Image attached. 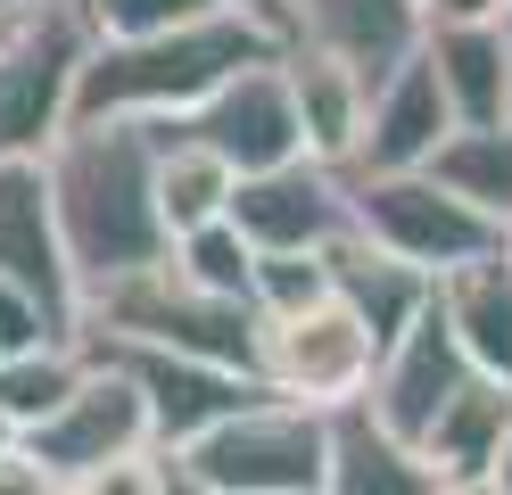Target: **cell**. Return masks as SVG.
Masks as SVG:
<instances>
[{"mask_svg":"<svg viewBox=\"0 0 512 495\" xmlns=\"http://www.w3.org/2000/svg\"><path fill=\"white\" fill-rule=\"evenodd\" d=\"M232 190H240V165L223 149H207L182 124H157V207H166V231H199L215 215H232Z\"/></svg>","mask_w":512,"mask_h":495,"instance_id":"22","label":"cell"},{"mask_svg":"<svg viewBox=\"0 0 512 495\" xmlns=\"http://www.w3.org/2000/svg\"><path fill=\"white\" fill-rule=\"evenodd\" d=\"M0 33H9V25H0Z\"/></svg>","mask_w":512,"mask_h":495,"instance_id":"35","label":"cell"},{"mask_svg":"<svg viewBox=\"0 0 512 495\" xmlns=\"http://www.w3.org/2000/svg\"><path fill=\"white\" fill-rule=\"evenodd\" d=\"M281 75H290L298 124H306V157L356 165L364 116H372V66H356L347 50H323V42H306V33H290V42H281Z\"/></svg>","mask_w":512,"mask_h":495,"instance_id":"13","label":"cell"},{"mask_svg":"<svg viewBox=\"0 0 512 495\" xmlns=\"http://www.w3.org/2000/svg\"><path fill=\"white\" fill-rule=\"evenodd\" d=\"M331 289L372 322V339L389 347L397 330L438 297V273H422V264L389 256L380 240H364V231H339V240H331Z\"/></svg>","mask_w":512,"mask_h":495,"instance_id":"19","label":"cell"},{"mask_svg":"<svg viewBox=\"0 0 512 495\" xmlns=\"http://www.w3.org/2000/svg\"><path fill=\"white\" fill-rule=\"evenodd\" d=\"M504 256H512V215H504Z\"/></svg>","mask_w":512,"mask_h":495,"instance_id":"33","label":"cell"},{"mask_svg":"<svg viewBox=\"0 0 512 495\" xmlns=\"http://www.w3.org/2000/svg\"><path fill=\"white\" fill-rule=\"evenodd\" d=\"M83 372H91V339H83V330H75V339H42V347L0 355V413H9L17 429H42L75 396Z\"/></svg>","mask_w":512,"mask_h":495,"instance_id":"24","label":"cell"},{"mask_svg":"<svg viewBox=\"0 0 512 495\" xmlns=\"http://www.w3.org/2000/svg\"><path fill=\"white\" fill-rule=\"evenodd\" d=\"M479 495H512V429H504V446H496V462H488V487Z\"/></svg>","mask_w":512,"mask_h":495,"instance_id":"30","label":"cell"},{"mask_svg":"<svg viewBox=\"0 0 512 495\" xmlns=\"http://www.w3.org/2000/svg\"><path fill=\"white\" fill-rule=\"evenodd\" d=\"M182 132H199L207 149H223L240 174H265L281 157H306V124H298V99H290V75H281V50L248 58L240 75H223L190 116H174Z\"/></svg>","mask_w":512,"mask_h":495,"instance_id":"9","label":"cell"},{"mask_svg":"<svg viewBox=\"0 0 512 495\" xmlns=\"http://www.w3.org/2000/svg\"><path fill=\"white\" fill-rule=\"evenodd\" d=\"M83 58H91V25L75 0H42L0 33V157H42L75 124Z\"/></svg>","mask_w":512,"mask_h":495,"instance_id":"5","label":"cell"},{"mask_svg":"<svg viewBox=\"0 0 512 495\" xmlns=\"http://www.w3.org/2000/svg\"><path fill=\"white\" fill-rule=\"evenodd\" d=\"M446 132H455V99H446L430 50L413 42L389 75H372V116H364L356 165H430Z\"/></svg>","mask_w":512,"mask_h":495,"instance_id":"15","label":"cell"},{"mask_svg":"<svg viewBox=\"0 0 512 495\" xmlns=\"http://www.w3.org/2000/svg\"><path fill=\"white\" fill-rule=\"evenodd\" d=\"M223 9H240V17H256L265 33H281V42H290V0H223Z\"/></svg>","mask_w":512,"mask_h":495,"instance_id":"28","label":"cell"},{"mask_svg":"<svg viewBox=\"0 0 512 495\" xmlns=\"http://www.w3.org/2000/svg\"><path fill=\"white\" fill-rule=\"evenodd\" d=\"M256 330H265L256 297L199 289L174 256H149L133 273L83 289V339L100 347H182V355H215V363L256 372Z\"/></svg>","mask_w":512,"mask_h":495,"instance_id":"4","label":"cell"},{"mask_svg":"<svg viewBox=\"0 0 512 495\" xmlns=\"http://www.w3.org/2000/svg\"><path fill=\"white\" fill-rule=\"evenodd\" d=\"M422 17L446 25V17H504V0H422Z\"/></svg>","mask_w":512,"mask_h":495,"instance_id":"29","label":"cell"},{"mask_svg":"<svg viewBox=\"0 0 512 495\" xmlns=\"http://www.w3.org/2000/svg\"><path fill=\"white\" fill-rule=\"evenodd\" d=\"M372 363H380V339H372V322L347 306L339 289L314 297V306H298V314H265V330H256V380H265L273 396L314 405V413L356 405V396L372 388Z\"/></svg>","mask_w":512,"mask_h":495,"instance_id":"8","label":"cell"},{"mask_svg":"<svg viewBox=\"0 0 512 495\" xmlns=\"http://www.w3.org/2000/svg\"><path fill=\"white\" fill-rule=\"evenodd\" d=\"M232 223L248 231L256 248H331L339 231H356V207H347V165L281 157V165H265V174H240Z\"/></svg>","mask_w":512,"mask_h":495,"instance_id":"10","label":"cell"},{"mask_svg":"<svg viewBox=\"0 0 512 495\" xmlns=\"http://www.w3.org/2000/svg\"><path fill=\"white\" fill-rule=\"evenodd\" d=\"M25 446L50 462L58 495H91V487L116 471V462H133V454L157 446V421H149L141 380L124 372L108 347H91V372L75 380V396H67V405H58L42 429H25Z\"/></svg>","mask_w":512,"mask_h":495,"instance_id":"7","label":"cell"},{"mask_svg":"<svg viewBox=\"0 0 512 495\" xmlns=\"http://www.w3.org/2000/svg\"><path fill=\"white\" fill-rule=\"evenodd\" d=\"M422 50L438 66L446 99H455V124H496L512 116V25L504 17H446L422 25Z\"/></svg>","mask_w":512,"mask_h":495,"instance_id":"17","label":"cell"},{"mask_svg":"<svg viewBox=\"0 0 512 495\" xmlns=\"http://www.w3.org/2000/svg\"><path fill=\"white\" fill-rule=\"evenodd\" d=\"M174 264L199 289H223V297H248V273H256V240L232 223V215H215V223H199V231H174V248H166Z\"/></svg>","mask_w":512,"mask_h":495,"instance_id":"25","label":"cell"},{"mask_svg":"<svg viewBox=\"0 0 512 495\" xmlns=\"http://www.w3.org/2000/svg\"><path fill=\"white\" fill-rule=\"evenodd\" d=\"M430 174L455 190V198H471L488 223H504V215H512V116H496V124H455V132L438 141Z\"/></svg>","mask_w":512,"mask_h":495,"instance_id":"23","label":"cell"},{"mask_svg":"<svg viewBox=\"0 0 512 495\" xmlns=\"http://www.w3.org/2000/svg\"><path fill=\"white\" fill-rule=\"evenodd\" d=\"M331 495H438V471L356 396L331 413Z\"/></svg>","mask_w":512,"mask_h":495,"instance_id":"18","label":"cell"},{"mask_svg":"<svg viewBox=\"0 0 512 495\" xmlns=\"http://www.w3.org/2000/svg\"><path fill=\"white\" fill-rule=\"evenodd\" d=\"M100 347V339H91ZM124 372L141 380L149 396V421H157V446H182V438H199L207 421H223L232 405H248L256 372H240V363H215V355H182V347H108Z\"/></svg>","mask_w":512,"mask_h":495,"instance_id":"12","label":"cell"},{"mask_svg":"<svg viewBox=\"0 0 512 495\" xmlns=\"http://www.w3.org/2000/svg\"><path fill=\"white\" fill-rule=\"evenodd\" d=\"M75 9H83V25H91V42H133V33L190 25V17L223 9V0H75Z\"/></svg>","mask_w":512,"mask_h":495,"instance_id":"27","label":"cell"},{"mask_svg":"<svg viewBox=\"0 0 512 495\" xmlns=\"http://www.w3.org/2000/svg\"><path fill=\"white\" fill-rule=\"evenodd\" d=\"M504 25H512V17H504Z\"/></svg>","mask_w":512,"mask_h":495,"instance_id":"36","label":"cell"},{"mask_svg":"<svg viewBox=\"0 0 512 495\" xmlns=\"http://www.w3.org/2000/svg\"><path fill=\"white\" fill-rule=\"evenodd\" d=\"M512 429V380L504 372H471L455 396L438 405V421L422 429V462L438 471V495H479L488 462Z\"/></svg>","mask_w":512,"mask_h":495,"instance_id":"16","label":"cell"},{"mask_svg":"<svg viewBox=\"0 0 512 495\" xmlns=\"http://www.w3.org/2000/svg\"><path fill=\"white\" fill-rule=\"evenodd\" d=\"M0 273L34 281L42 297H58V306L83 322V281L67 264V240H58V207H50L42 157H0Z\"/></svg>","mask_w":512,"mask_h":495,"instance_id":"14","label":"cell"},{"mask_svg":"<svg viewBox=\"0 0 512 495\" xmlns=\"http://www.w3.org/2000/svg\"><path fill=\"white\" fill-rule=\"evenodd\" d=\"M347 207H356L364 240H380L422 273H446V264L504 240V223H488L471 198H455L430 165H347Z\"/></svg>","mask_w":512,"mask_h":495,"instance_id":"6","label":"cell"},{"mask_svg":"<svg viewBox=\"0 0 512 495\" xmlns=\"http://www.w3.org/2000/svg\"><path fill=\"white\" fill-rule=\"evenodd\" d=\"M174 495H331V413L256 388L248 405L166 446Z\"/></svg>","mask_w":512,"mask_h":495,"instance_id":"3","label":"cell"},{"mask_svg":"<svg viewBox=\"0 0 512 495\" xmlns=\"http://www.w3.org/2000/svg\"><path fill=\"white\" fill-rule=\"evenodd\" d=\"M25 9H42V0H0V25H17Z\"/></svg>","mask_w":512,"mask_h":495,"instance_id":"31","label":"cell"},{"mask_svg":"<svg viewBox=\"0 0 512 495\" xmlns=\"http://www.w3.org/2000/svg\"><path fill=\"white\" fill-rule=\"evenodd\" d=\"M42 174H50L58 240H67V264H75L83 289L174 248L166 207H157V124H141V116H75L42 149Z\"/></svg>","mask_w":512,"mask_h":495,"instance_id":"1","label":"cell"},{"mask_svg":"<svg viewBox=\"0 0 512 495\" xmlns=\"http://www.w3.org/2000/svg\"><path fill=\"white\" fill-rule=\"evenodd\" d=\"M422 25H430L422 0H290V33H306L323 50H347L372 75H389L422 42Z\"/></svg>","mask_w":512,"mask_h":495,"instance_id":"21","label":"cell"},{"mask_svg":"<svg viewBox=\"0 0 512 495\" xmlns=\"http://www.w3.org/2000/svg\"><path fill=\"white\" fill-rule=\"evenodd\" d=\"M471 372H479V363L463 355V339H455V322H446V306L430 297V306L413 314L389 347H380L364 405H372L380 421H389L397 438H413V446H422V429L438 421V405H446V396H455Z\"/></svg>","mask_w":512,"mask_h":495,"instance_id":"11","label":"cell"},{"mask_svg":"<svg viewBox=\"0 0 512 495\" xmlns=\"http://www.w3.org/2000/svg\"><path fill=\"white\" fill-rule=\"evenodd\" d=\"M438 306H446V322H455V339H463V355L479 372L512 380V256H504V240L463 256V264H446Z\"/></svg>","mask_w":512,"mask_h":495,"instance_id":"20","label":"cell"},{"mask_svg":"<svg viewBox=\"0 0 512 495\" xmlns=\"http://www.w3.org/2000/svg\"><path fill=\"white\" fill-rule=\"evenodd\" d=\"M248 297L256 314H298L314 297H331V248H256Z\"/></svg>","mask_w":512,"mask_h":495,"instance_id":"26","label":"cell"},{"mask_svg":"<svg viewBox=\"0 0 512 495\" xmlns=\"http://www.w3.org/2000/svg\"><path fill=\"white\" fill-rule=\"evenodd\" d=\"M504 17H512V0H504Z\"/></svg>","mask_w":512,"mask_h":495,"instance_id":"34","label":"cell"},{"mask_svg":"<svg viewBox=\"0 0 512 495\" xmlns=\"http://www.w3.org/2000/svg\"><path fill=\"white\" fill-rule=\"evenodd\" d=\"M281 50V33H265L240 9H207L166 33H133V42H91L83 75H75V116H141V124H174L199 99L240 75L248 58Z\"/></svg>","mask_w":512,"mask_h":495,"instance_id":"2","label":"cell"},{"mask_svg":"<svg viewBox=\"0 0 512 495\" xmlns=\"http://www.w3.org/2000/svg\"><path fill=\"white\" fill-rule=\"evenodd\" d=\"M17 438H25V429H17V421H9V413H0V454H9V446H17Z\"/></svg>","mask_w":512,"mask_h":495,"instance_id":"32","label":"cell"}]
</instances>
